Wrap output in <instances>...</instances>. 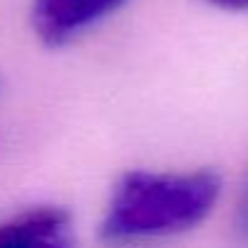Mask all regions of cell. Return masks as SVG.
<instances>
[{"label":"cell","mask_w":248,"mask_h":248,"mask_svg":"<svg viewBox=\"0 0 248 248\" xmlns=\"http://www.w3.org/2000/svg\"><path fill=\"white\" fill-rule=\"evenodd\" d=\"M204 3L221 10H248V0H204Z\"/></svg>","instance_id":"cell-5"},{"label":"cell","mask_w":248,"mask_h":248,"mask_svg":"<svg viewBox=\"0 0 248 248\" xmlns=\"http://www.w3.org/2000/svg\"><path fill=\"white\" fill-rule=\"evenodd\" d=\"M132 0H32L30 22L46 46H66L122 13Z\"/></svg>","instance_id":"cell-2"},{"label":"cell","mask_w":248,"mask_h":248,"mask_svg":"<svg viewBox=\"0 0 248 248\" xmlns=\"http://www.w3.org/2000/svg\"><path fill=\"white\" fill-rule=\"evenodd\" d=\"M214 170H129L117 178L100 221L107 243L170 238L200 226L217 207Z\"/></svg>","instance_id":"cell-1"},{"label":"cell","mask_w":248,"mask_h":248,"mask_svg":"<svg viewBox=\"0 0 248 248\" xmlns=\"http://www.w3.org/2000/svg\"><path fill=\"white\" fill-rule=\"evenodd\" d=\"M233 229L236 233L248 241V175L241 185V192H238V200H236V209H233Z\"/></svg>","instance_id":"cell-4"},{"label":"cell","mask_w":248,"mask_h":248,"mask_svg":"<svg viewBox=\"0 0 248 248\" xmlns=\"http://www.w3.org/2000/svg\"><path fill=\"white\" fill-rule=\"evenodd\" d=\"M73 243V217L59 204H34L0 219V248H63Z\"/></svg>","instance_id":"cell-3"}]
</instances>
